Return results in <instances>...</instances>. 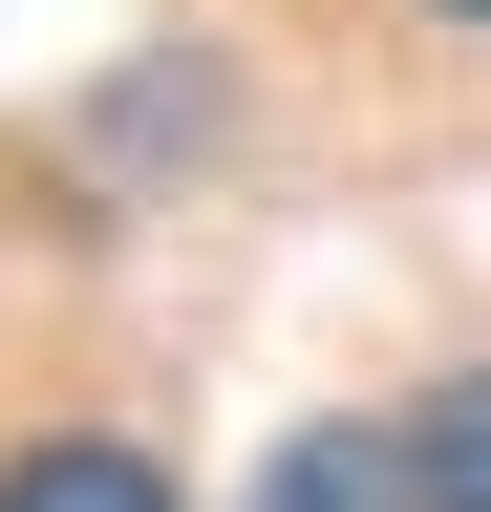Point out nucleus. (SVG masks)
<instances>
[{
  "mask_svg": "<svg viewBox=\"0 0 491 512\" xmlns=\"http://www.w3.org/2000/svg\"><path fill=\"white\" fill-rule=\"evenodd\" d=\"M427 22H491V0H427Z\"/></svg>",
  "mask_w": 491,
  "mask_h": 512,
  "instance_id": "nucleus-4",
  "label": "nucleus"
},
{
  "mask_svg": "<svg viewBox=\"0 0 491 512\" xmlns=\"http://www.w3.org/2000/svg\"><path fill=\"white\" fill-rule=\"evenodd\" d=\"M385 512H491V363L385 406Z\"/></svg>",
  "mask_w": 491,
  "mask_h": 512,
  "instance_id": "nucleus-1",
  "label": "nucleus"
},
{
  "mask_svg": "<svg viewBox=\"0 0 491 512\" xmlns=\"http://www.w3.org/2000/svg\"><path fill=\"white\" fill-rule=\"evenodd\" d=\"M235 512H385V406H342V427H299Z\"/></svg>",
  "mask_w": 491,
  "mask_h": 512,
  "instance_id": "nucleus-2",
  "label": "nucleus"
},
{
  "mask_svg": "<svg viewBox=\"0 0 491 512\" xmlns=\"http://www.w3.org/2000/svg\"><path fill=\"white\" fill-rule=\"evenodd\" d=\"M0 512H171V470H150V448H107V427H65V448L0 470Z\"/></svg>",
  "mask_w": 491,
  "mask_h": 512,
  "instance_id": "nucleus-3",
  "label": "nucleus"
}]
</instances>
